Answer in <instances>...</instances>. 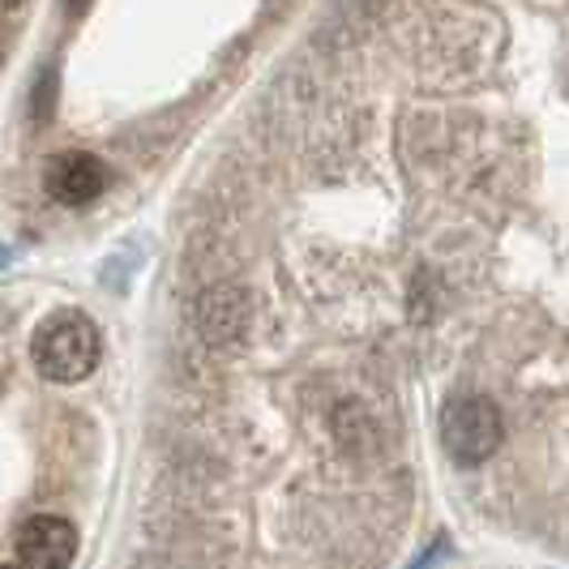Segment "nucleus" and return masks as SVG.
I'll use <instances>...</instances> for the list:
<instances>
[{
    "instance_id": "39448f33",
    "label": "nucleus",
    "mask_w": 569,
    "mask_h": 569,
    "mask_svg": "<svg viewBox=\"0 0 569 569\" xmlns=\"http://www.w3.org/2000/svg\"><path fill=\"white\" fill-rule=\"evenodd\" d=\"M198 330L210 342H240L249 330V300L236 287H210L198 300Z\"/></svg>"
},
{
    "instance_id": "7ed1b4c3",
    "label": "nucleus",
    "mask_w": 569,
    "mask_h": 569,
    "mask_svg": "<svg viewBox=\"0 0 569 569\" xmlns=\"http://www.w3.org/2000/svg\"><path fill=\"white\" fill-rule=\"evenodd\" d=\"M18 557L27 569H69L78 557V527L60 513H34L18 531Z\"/></svg>"
},
{
    "instance_id": "f257e3e1",
    "label": "nucleus",
    "mask_w": 569,
    "mask_h": 569,
    "mask_svg": "<svg viewBox=\"0 0 569 569\" xmlns=\"http://www.w3.org/2000/svg\"><path fill=\"white\" fill-rule=\"evenodd\" d=\"M103 356V339L94 330V321L86 313H52L48 321H39L34 339H30V360L39 377L57 381V386H78L90 372L99 369Z\"/></svg>"
},
{
    "instance_id": "1a4fd4ad",
    "label": "nucleus",
    "mask_w": 569,
    "mask_h": 569,
    "mask_svg": "<svg viewBox=\"0 0 569 569\" xmlns=\"http://www.w3.org/2000/svg\"><path fill=\"white\" fill-rule=\"evenodd\" d=\"M0 569H27V566H0Z\"/></svg>"
},
{
    "instance_id": "20e7f679",
    "label": "nucleus",
    "mask_w": 569,
    "mask_h": 569,
    "mask_svg": "<svg viewBox=\"0 0 569 569\" xmlns=\"http://www.w3.org/2000/svg\"><path fill=\"white\" fill-rule=\"evenodd\" d=\"M43 184L60 206H86L108 189V163L99 154H86V150H64L48 163Z\"/></svg>"
},
{
    "instance_id": "0eeeda50",
    "label": "nucleus",
    "mask_w": 569,
    "mask_h": 569,
    "mask_svg": "<svg viewBox=\"0 0 569 569\" xmlns=\"http://www.w3.org/2000/svg\"><path fill=\"white\" fill-rule=\"evenodd\" d=\"M22 4H27V0H0V9H4V13H13V9H22Z\"/></svg>"
},
{
    "instance_id": "f03ea898",
    "label": "nucleus",
    "mask_w": 569,
    "mask_h": 569,
    "mask_svg": "<svg viewBox=\"0 0 569 569\" xmlns=\"http://www.w3.org/2000/svg\"><path fill=\"white\" fill-rule=\"evenodd\" d=\"M441 441L455 462L476 467L497 455V446H501V411L480 395L450 399L441 407Z\"/></svg>"
},
{
    "instance_id": "6e6552de",
    "label": "nucleus",
    "mask_w": 569,
    "mask_h": 569,
    "mask_svg": "<svg viewBox=\"0 0 569 569\" xmlns=\"http://www.w3.org/2000/svg\"><path fill=\"white\" fill-rule=\"evenodd\" d=\"M4 257H9V253H4V249H0V266H4Z\"/></svg>"
},
{
    "instance_id": "423d86ee",
    "label": "nucleus",
    "mask_w": 569,
    "mask_h": 569,
    "mask_svg": "<svg viewBox=\"0 0 569 569\" xmlns=\"http://www.w3.org/2000/svg\"><path fill=\"white\" fill-rule=\"evenodd\" d=\"M64 9L78 18V13H86V9H90V0H64Z\"/></svg>"
}]
</instances>
